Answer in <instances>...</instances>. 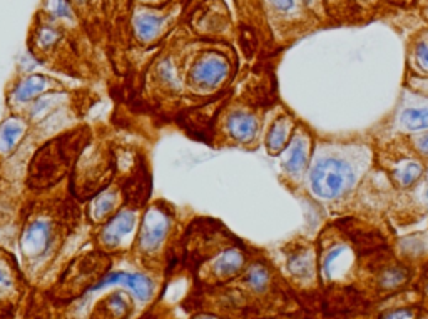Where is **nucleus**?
Masks as SVG:
<instances>
[{
    "label": "nucleus",
    "instance_id": "obj_25",
    "mask_svg": "<svg viewBox=\"0 0 428 319\" xmlns=\"http://www.w3.org/2000/svg\"><path fill=\"white\" fill-rule=\"evenodd\" d=\"M45 11L59 21H74V9L70 0H47Z\"/></svg>",
    "mask_w": 428,
    "mask_h": 319
},
{
    "label": "nucleus",
    "instance_id": "obj_2",
    "mask_svg": "<svg viewBox=\"0 0 428 319\" xmlns=\"http://www.w3.org/2000/svg\"><path fill=\"white\" fill-rule=\"evenodd\" d=\"M55 239H57V223L53 216L39 213L31 216L23 224L21 236V252L23 259L35 262L53 251Z\"/></svg>",
    "mask_w": 428,
    "mask_h": 319
},
{
    "label": "nucleus",
    "instance_id": "obj_4",
    "mask_svg": "<svg viewBox=\"0 0 428 319\" xmlns=\"http://www.w3.org/2000/svg\"><path fill=\"white\" fill-rule=\"evenodd\" d=\"M231 74V65L224 55L206 52L199 55L190 69V82L197 91H214Z\"/></svg>",
    "mask_w": 428,
    "mask_h": 319
},
{
    "label": "nucleus",
    "instance_id": "obj_7",
    "mask_svg": "<svg viewBox=\"0 0 428 319\" xmlns=\"http://www.w3.org/2000/svg\"><path fill=\"white\" fill-rule=\"evenodd\" d=\"M124 284L136 299L141 303H148L154 296V281L144 273H126V271H114L104 276L96 286H92L91 291H101L109 288V286Z\"/></svg>",
    "mask_w": 428,
    "mask_h": 319
},
{
    "label": "nucleus",
    "instance_id": "obj_5",
    "mask_svg": "<svg viewBox=\"0 0 428 319\" xmlns=\"http://www.w3.org/2000/svg\"><path fill=\"white\" fill-rule=\"evenodd\" d=\"M69 162V156L65 154L60 142H50L37 152L32 159L31 179L37 186H49L62 177L65 166Z\"/></svg>",
    "mask_w": 428,
    "mask_h": 319
},
{
    "label": "nucleus",
    "instance_id": "obj_34",
    "mask_svg": "<svg viewBox=\"0 0 428 319\" xmlns=\"http://www.w3.org/2000/svg\"><path fill=\"white\" fill-rule=\"evenodd\" d=\"M70 2H74V4H86L87 0H70Z\"/></svg>",
    "mask_w": 428,
    "mask_h": 319
},
{
    "label": "nucleus",
    "instance_id": "obj_15",
    "mask_svg": "<svg viewBox=\"0 0 428 319\" xmlns=\"http://www.w3.org/2000/svg\"><path fill=\"white\" fill-rule=\"evenodd\" d=\"M338 226H340L343 231H345L348 236L351 237V241L356 247H358L360 252H370V251H376L380 250V247L385 246L383 237L380 236L378 233L375 231H366L360 226L358 223L353 219H343L338 223Z\"/></svg>",
    "mask_w": 428,
    "mask_h": 319
},
{
    "label": "nucleus",
    "instance_id": "obj_12",
    "mask_svg": "<svg viewBox=\"0 0 428 319\" xmlns=\"http://www.w3.org/2000/svg\"><path fill=\"white\" fill-rule=\"evenodd\" d=\"M131 311H133L131 298L122 291H116L97 303L92 319H128Z\"/></svg>",
    "mask_w": 428,
    "mask_h": 319
},
{
    "label": "nucleus",
    "instance_id": "obj_36",
    "mask_svg": "<svg viewBox=\"0 0 428 319\" xmlns=\"http://www.w3.org/2000/svg\"><path fill=\"white\" fill-rule=\"evenodd\" d=\"M141 2H148V0H141Z\"/></svg>",
    "mask_w": 428,
    "mask_h": 319
},
{
    "label": "nucleus",
    "instance_id": "obj_35",
    "mask_svg": "<svg viewBox=\"0 0 428 319\" xmlns=\"http://www.w3.org/2000/svg\"><path fill=\"white\" fill-rule=\"evenodd\" d=\"M304 2H307V4H309V2H312V0H304Z\"/></svg>",
    "mask_w": 428,
    "mask_h": 319
},
{
    "label": "nucleus",
    "instance_id": "obj_14",
    "mask_svg": "<svg viewBox=\"0 0 428 319\" xmlns=\"http://www.w3.org/2000/svg\"><path fill=\"white\" fill-rule=\"evenodd\" d=\"M121 192L116 187H107L101 191L87 206V216L92 223H102L119 211Z\"/></svg>",
    "mask_w": 428,
    "mask_h": 319
},
{
    "label": "nucleus",
    "instance_id": "obj_24",
    "mask_svg": "<svg viewBox=\"0 0 428 319\" xmlns=\"http://www.w3.org/2000/svg\"><path fill=\"white\" fill-rule=\"evenodd\" d=\"M60 34L59 29H55L54 26H40L39 29L35 30V45L37 49L40 50H49L57 44L60 40Z\"/></svg>",
    "mask_w": 428,
    "mask_h": 319
},
{
    "label": "nucleus",
    "instance_id": "obj_33",
    "mask_svg": "<svg viewBox=\"0 0 428 319\" xmlns=\"http://www.w3.org/2000/svg\"><path fill=\"white\" fill-rule=\"evenodd\" d=\"M194 319H218V318L211 316V314H199V316H196Z\"/></svg>",
    "mask_w": 428,
    "mask_h": 319
},
{
    "label": "nucleus",
    "instance_id": "obj_6",
    "mask_svg": "<svg viewBox=\"0 0 428 319\" xmlns=\"http://www.w3.org/2000/svg\"><path fill=\"white\" fill-rule=\"evenodd\" d=\"M136 224H138L136 211L124 206L106 220L101 233H99V242L109 251L119 250L126 244V239H131L133 236Z\"/></svg>",
    "mask_w": 428,
    "mask_h": 319
},
{
    "label": "nucleus",
    "instance_id": "obj_28",
    "mask_svg": "<svg viewBox=\"0 0 428 319\" xmlns=\"http://www.w3.org/2000/svg\"><path fill=\"white\" fill-rule=\"evenodd\" d=\"M324 4H327L328 12L336 17H346L356 11L353 0H324Z\"/></svg>",
    "mask_w": 428,
    "mask_h": 319
},
{
    "label": "nucleus",
    "instance_id": "obj_9",
    "mask_svg": "<svg viewBox=\"0 0 428 319\" xmlns=\"http://www.w3.org/2000/svg\"><path fill=\"white\" fill-rule=\"evenodd\" d=\"M224 130L228 138H231L234 142L249 144L255 140L260 130V122L251 112L243 109H234L226 116L224 119Z\"/></svg>",
    "mask_w": 428,
    "mask_h": 319
},
{
    "label": "nucleus",
    "instance_id": "obj_1",
    "mask_svg": "<svg viewBox=\"0 0 428 319\" xmlns=\"http://www.w3.org/2000/svg\"><path fill=\"white\" fill-rule=\"evenodd\" d=\"M355 167L341 157H323L312 171V189L318 198L336 199L353 186Z\"/></svg>",
    "mask_w": 428,
    "mask_h": 319
},
{
    "label": "nucleus",
    "instance_id": "obj_13",
    "mask_svg": "<svg viewBox=\"0 0 428 319\" xmlns=\"http://www.w3.org/2000/svg\"><path fill=\"white\" fill-rule=\"evenodd\" d=\"M27 133H29V122L22 117H9L0 122V156H11Z\"/></svg>",
    "mask_w": 428,
    "mask_h": 319
},
{
    "label": "nucleus",
    "instance_id": "obj_17",
    "mask_svg": "<svg viewBox=\"0 0 428 319\" xmlns=\"http://www.w3.org/2000/svg\"><path fill=\"white\" fill-rule=\"evenodd\" d=\"M291 130H293V121L288 116H281L273 122L270 133L266 135V149L271 156H276L288 145Z\"/></svg>",
    "mask_w": 428,
    "mask_h": 319
},
{
    "label": "nucleus",
    "instance_id": "obj_27",
    "mask_svg": "<svg viewBox=\"0 0 428 319\" xmlns=\"http://www.w3.org/2000/svg\"><path fill=\"white\" fill-rule=\"evenodd\" d=\"M423 169L418 162H407L405 166H403L400 171L397 172V177H398V182L402 184L403 187L407 186H412L413 182L420 179Z\"/></svg>",
    "mask_w": 428,
    "mask_h": 319
},
{
    "label": "nucleus",
    "instance_id": "obj_3",
    "mask_svg": "<svg viewBox=\"0 0 428 319\" xmlns=\"http://www.w3.org/2000/svg\"><path fill=\"white\" fill-rule=\"evenodd\" d=\"M172 231V214L164 204H154L141 218L138 250L143 256H154L163 250Z\"/></svg>",
    "mask_w": 428,
    "mask_h": 319
},
{
    "label": "nucleus",
    "instance_id": "obj_21",
    "mask_svg": "<svg viewBox=\"0 0 428 319\" xmlns=\"http://www.w3.org/2000/svg\"><path fill=\"white\" fill-rule=\"evenodd\" d=\"M244 281H246L249 289L255 291V293H265L268 286H270V271L260 262H256V264L249 266L246 269Z\"/></svg>",
    "mask_w": 428,
    "mask_h": 319
},
{
    "label": "nucleus",
    "instance_id": "obj_37",
    "mask_svg": "<svg viewBox=\"0 0 428 319\" xmlns=\"http://www.w3.org/2000/svg\"><path fill=\"white\" fill-rule=\"evenodd\" d=\"M427 198H428V189H427Z\"/></svg>",
    "mask_w": 428,
    "mask_h": 319
},
{
    "label": "nucleus",
    "instance_id": "obj_11",
    "mask_svg": "<svg viewBox=\"0 0 428 319\" xmlns=\"http://www.w3.org/2000/svg\"><path fill=\"white\" fill-rule=\"evenodd\" d=\"M246 256L238 247H228L221 251L218 256L213 257L209 264V271L216 281H228L236 278L241 273Z\"/></svg>",
    "mask_w": 428,
    "mask_h": 319
},
{
    "label": "nucleus",
    "instance_id": "obj_30",
    "mask_svg": "<svg viewBox=\"0 0 428 319\" xmlns=\"http://www.w3.org/2000/svg\"><path fill=\"white\" fill-rule=\"evenodd\" d=\"M410 309H400V311H393L385 316V319H410L412 318Z\"/></svg>",
    "mask_w": 428,
    "mask_h": 319
},
{
    "label": "nucleus",
    "instance_id": "obj_8",
    "mask_svg": "<svg viewBox=\"0 0 428 319\" xmlns=\"http://www.w3.org/2000/svg\"><path fill=\"white\" fill-rule=\"evenodd\" d=\"M55 87H57V82L54 79L42 76V74H31V76L23 77L22 81L16 84L11 96H9V102L16 107L32 104L44 94L55 91Z\"/></svg>",
    "mask_w": 428,
    "mask_h": 319
},
{
    "label": "nucleus",
    "instance_id": "obj_19",
    "mask_svg": "<svg viewBox=\"0 0 428 319\" xmlns=\"http://www.w3.org/2000/svg\"><path fill=\"white\" fill-rule=\"evenodd\" d=\"M134 32L141 42H153L163 30L164 17L153 12H141L134 17Z\"/></svg>",
    "mask_w": 428,
    "mask_h": 319
},
{
    "label": "nucleus",
    "instance_id": "obj_22",
    "mask_svg": "<svg viewBox=\"0 0 428 319\" xmlns=\"http://www.w3.org/2000/svg\"><path fill=\"white\" fill-rule=\"evenodd\" d=\"M156 76L158 81L161 82L164 87H168L169 91H180L181 89L180 74H177L176 65H174L171 59H164L163 62L158 65Z\"/></svg>",
    "mask_w": 428,
    "mask_h": 319
},
{
    "label": "nucleus",
    "instance_id": "obj_18",
    "mask_svg": "<svg viewBox=\"0 0 428 319\" xmlns=\"http://www.w3.org/2000/svg\"><path fill=\"white\" fill-rule=\"evenodd\" d=\"M308 164V144L303 135H296L290 149L286 151V157L283 161L285 171L291 176H298L304 171Z\"/></svg>",
    "mask_w": 428,
    "mask_h": 319
},
{
    "label": "nucleus",
    "instance_id": "obj_31",
    "mask_svg": "<svg viewBox=\"0 0 428 319\" xmlns=\"http://www.w3.org/2000/svg\"><path fill=\"white\" fill-rule=\"evenodd\" d=\"M270 2H271L273 6H275L276 9H278V11L286 12V11H290L291 7H293L295 0H270Z\"/></svg>",
    "mask_w": 428,
    "mask_h": 319
},
{
    "label": "nucleus",
    "instance_id": "obj_29",
    "mask_svg": "<svg viewBox=\"0 0 428 319\" xmlns=\"http://www.w3.org/2000/svg\"><path fill=\"white\" fill-rule=\"evenodd\" d=\"M417 59H418V64H420L423 69L428 70V44H418Z\"/></svg>",
    "mask_w": 428,
    "mask_h": 319
},
{
    "label": "nucleus",
    "instance_id": "obj_26",
    "mask_svg": "<svg viewBox=\"0 0 428 319\" xmlns=\"http://www.w3.org/2000/svg\"><path fill=\"white\" fill-rule=\"evenodd\" d=\"M407 279H408L407 269L397 266V267H390V269L383 271V274L380 276V284H382V288H385V289H395L405 283Z\"/></svg>",
    "mask_w": 428,
    "mask_h": 319
},
{
    "label": "nucleus",
    "instance_id": "obj_16",
    "mask_svg": "<svg viewBox=\"0 0 428 319\" xmlns=\"http://www.w3.org/2000/svg\"><path fill=\"white\" fill-rule=\"evenodd\" d=\"M65 102H67V94L50 91L32 102L29 111H27V116H29L31 122H44L47 121V117L59 112L60 107L65 106Z\"/></svg>",
    "mask_w": 428,
    "mask_h": 319
},
{
    "label": "nucleus",
    "instance_id": "obj_23",
    "mask_svg": "<svg viewBox=\"0 0 428 319\" xmlns=\"http://www.w3.org/2000/svg\"><path fill=\"white\" fill-rule=\"evenodd\" d=\"M288 267L295 276H298V278H304V276L312 274L313 257L309 252H295V254L290 256Z\"/></svg>",
    "mask_w": 428,
    "mask_h": 319
},
{
    "label": "nucleus",
    "instance_id": "obj_20",
    "mask_svg": "<svg viewBox=\"0 0 428 319\" xmlns=\"http://www.w3.org/2000/svg\"><path fill=\"white\" fill-rule=\"evenodd\" d=\"M400 124L407 130L428 129V104L407 106L400 114Z\"/></svg>",
    "mask_w": 428,
    "mask_h": 319
},
{
    "label": "nucleus",
    "instance_id": "obj_32",
    "mask_svg": "<svg viewBox=\"0 0 428 319\" xmlns=\"http://www.w3.org/2000/svg\"><path fill=\"white\" fill-rule=\"evenodd\" d=\"M417 145H418V149H420V151L423 154H428V135H423V138L418 139L417 140Z\"/></svg>",
    "mask_w": 428,
    "mask_h": 319
},
{
    "label": "nucleus",
    "instance_id": "obj_10",
    "mask_svg": "<svg viewBox=\"0 0 428 319\" xmlns=\"http://www.w3.org/2000/svg\"><path fill=\"white\" fill-rule=\"evenodd\" d=\"M18 294H21V283L16 266L9 256L0 254V316H7V311H12Z\"/></svg>",
    "mask_w": 428,
    "mask_h": 319
}]
</instances>
